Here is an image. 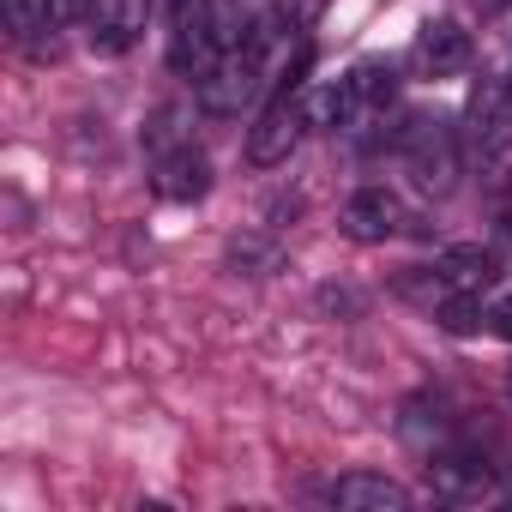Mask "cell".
<instances>
[{
    "instance_id": "obj_1",
    "label": "cell",
    "mask_w": 512,
    "mask_h": 512,
    "mask_svg": "<svg viewBox=\"0 0 512 512\" xmlns=\"http://www.w3.org/2000/svg\"><path fill=\"white\" fill-rule=\"evenodd\" d=\"M398 157H404L416 193L446 199V193L458 187V127H452L446 115H434V109L404 115V127H398Z\"/></svg>"
},
{
    "instance_id": "obj_2",
    "label": "cell",
    "mask_w": 512,
    "mask_h": 512,
    "mask_svg": "<svg viewBox=\"0 0 512 512\" xmlns=\"http://www.w3.org/2000/svg\"><path fill=\"white\" fill-rule=\"evenodd\" d=\"M308 127H314V121H308L302 85H284L260 115H253V127H247V163H253V169H278V163H290V151L302 145Z\"/></svg>"
},
{
    "instance_id": "obj_3",
    "label": "cell",
    "mask_w": 512,
    "mask_h": 512,
    "mask_svg": "<svg viewBox=\"0 0 512 512\" xmlns=\"http://www.w3.org/2000/svg\"><path fill=\"white\" fill-rule=\"evenodd\" d=\"M266 55L260 49H235V55H217L199 79H193V97H199V109L205 115H241L253 97H260V85H266Z\"/></svg>"
},
{
    "instance_id": "obj_4",
    "label": "cell",
    "mask_w": 512,
    "mask_h": 512,
    "mask_svg": "<svg viewBox=\"0 0 512 512\" xmlns=\"http://www.w3.org/2000/svg\"><path fill=\"white\" fill-rule=\"evenodd\" d=\"M464 139H470L476 157H506V151H512V85H506V79H482V85L470 91Z\"/></svg>"
},
{
    "instance_id": "obj_5",
    "label": "cell",
    "mask_w": 512,
    "mask_h": 512,
    "mask_svg": "<svg viewBox=\"0 0 512 512\" xmlns=\"http://www.w3.org/2000/svg\"><path fill=\"white\" fill-rule=\"evenodd\" d=\"M344 127H362V121H380L392 103H398V67L386 61V55H368V61H356L344 79Z\"/></svg>"
},
{
    "instance_id": "obj_6",
    "label": "cell",
    "mask_w": 512,
    "mask_h": 512,
    "mask_svg": "<svg viewBox=\"0 0 512 512\" xmlns=\"http://www.w3.org/2000/svg\"><path fill=\"white\" fill-rule=\"evenodd\" d=\"M470 31L458 25V19H428L422 31H416V43H410V67L422 73V79H452V73H464L470 67Z\"/></svg>"
},
{
    "instance_id": "obj_7",
    "label": "cell",
    "mask_w": 512,
    "mask_h": 512,
    "mask_svg": "<svg viewBox=\"0 0 512 512\" xmlns=\"http://www.w3.org/2000/svg\"><path fill=\"white\" fill-rule=\"evenodd\" d=\"M338 229H344L350 241H392V235L404 229V205H398V193H386V187H356V193L344 199V211H338Z\"/></svg>"
},
{
    "instance_id": "obj_8",
    "label": "cell",
    "mask_w": 512,
    "mask_h": 512,
    "mask_svg": "<svg viewBox=\"0 0 512 512\" xmlns=\"http://www.w3.org/2000/svg\"><path fill=\"white\" fill-rule=\"evenodd\" d=\"M145 31V0H97L85 19V43L91 55H127Z\"/></svg>"
},
{
    "instance_id": "obj_9",
    "label": "cell",
    "mask_w": 512,
    "mask_h": 512,
    "mask_svg": "<svg viewBox=\"0 0 512 512\" xmlns=\"http://www.w3.org/2000/svg\"><path fill=\"white\" fill-rule=\"evenodd\" d=\"M151 175H157V193L175 199V205H193V199L211 193V163H205V151L193 139L163 151V157H151Z\"/></svg>"
},
{
    "instance_id": "obj_10",
    "label": "cell",
    "mask_w": 512,
    "mask_h": 512,
    "mask_svg": "<svg viewBox=\"0 0 512 512\" xmlns=\"http://www.w3.org/2000/svg\"><path fill=\"white\" fill-rule=\"evenodd\" d=\"M332 506H344V512H404L410 488L380 476V470H350V476L332 482Z\"/></svg>"
},
{
    "instance_id": "obj_11",
    "label": "cell",
    "mask_w": 512,
    "mask_h": 512,
    "mask_svg": "<svg viewBox=\"0 0 512 512\" xmlns=\"http://www.w3.org/2000/svg\"><path fill=\"white\" fill-rule=\"evenodd\" d=\"M434 278H440L446 290H488V284L500 278V253L482 247V241H452V247H440Z\"/></svg>"
},
{
    "instance_id": "obj_12",
    "label": "cell",
    "mask_w": 512,
    "mask_h": 512,
    "mask_svg": "<svg viewBox=\"0 0 512 512\" xmlns=\"http://www.w3.org/2000/svg\"><path fill=\"white\" fill-rule=\"evenodd\" d=\"M428 482H434V494H440V500H482L494 476H488V464H482V458H470V452H434Z\"/></svg>"
},
{
    "instance_id": "obj_13",
    "label": "cell",
    "mask_w": 512,
    "mask_h": 512,
    "mask_svg": "<svg viewBox=\"0 0 512 512\" xmlns=\"http://www.w3.org/2000/svg\"><path fill=\"white\" fill-rule=\"evenodd\" d=\"M434 320H440V332H452V338L482 332V326H488L482 290H452V296H440V302H434Z\"/></svg>"
},
{
    "instance_id": "obj_14",
    "label": "cell",
    "mask_w": 512,
    "mask_h": 512,
    "mask_svg": "<svg viewBox=\"0 0 512 512\" xmlns=\"http://www.w3.org/2000/svg\"><path fill=\"white\" fill-rule=\"evenodd\" d=\"M7 25L31 55H43V31H55V0H7Z\"/></svg>"
},
{
    "instance_id": "obj_15",
    "label": "cell",
    "mask_w": 512,
    "mask_h": 512,
    "mask_svg": "<svg viewBox=\"0 0 512 512\" xmlns=\"http://www.w3.org/2000/svg\"><path fill=\"white\" fill-rule=\"evenodd\" d=\"M320 13H326V0H272V25H278L284 37L314 31V25H320Z\"/></svg>"
},
{
    "instance_id": "obj_16",
    "label": "cell",
    "mask_w": 512,
    "mask_h": 512,
    "mask_svg": "<svg viewBox=\"0 0 512 512\" xmlns=\"http://www.w3.org/2000/svg\"><path fill=\"white\" fill-rule=\"evenodd\" d=\"M97 0H55V25H85Z\"/></svg>"
},
{
    "instance_id": "obj_17",
    "label": "cell",
    "mask_w": 512,
    "mask_h": 512,
    "mask_svg": "<svg viewBox=\"0 0 512 512\" xmlns=\"http://www.w3.org/2000/svg\"><path fill=\"white\" fill-rule=\"evenodd\" d=\"M488 332H500V338L512 344V296H500V302L488 308Z\"/></svg>"
},
{
    "instance_id": "obj_18",
    "label": "cell",
    "mask_w": 512,
    "mask_h": 512,
    "mask_svg": "<svg viewBox=\"0 0 512 512\" xmlns=\"http://www.w3.org/2000/svg\"><path fill=\"white\" fill-rule=\"evenodd\" d=\"M500 7H512V0H476V13H482V19H494Z\"/></svg>"
},
{
    "instance_id": "obj_19",
    "label": "cell",
    "mask_w": 512,
    "mask_h": 512,
    "mask_svg": "<svg viewBox=\"0 0 512 512\" xmlns=\"http://www.w3.org/2000/svg\"><path fill=\"white\" fill-rule=\"evenodd\" d=\"M506 398H512V368H506Z\"/></svg>"
},
{
    "instance_id": "obj_20",
    "label": "cell",
    "mask_w": 512,
    "mask_h": 512,
    "mask_svg": "<svg viewBox=\"0 0 512 512\" xmlns=\"http://www.w3.org/2000/svg\"><path fill=\"white\" fill-rule=\"evenodd\" d=\"M506 85H512V73H506Z\"/></svg>"
}]
</instances>
